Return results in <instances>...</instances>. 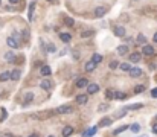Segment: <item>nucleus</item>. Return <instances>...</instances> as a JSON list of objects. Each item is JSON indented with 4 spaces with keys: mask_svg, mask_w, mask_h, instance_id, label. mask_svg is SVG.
Segmentation results:
<instances>
[{
    "mask_svg": "<svg viewBox=\"0 0 157 137\" xmlns=\"http://www.w3.org/2000/svg\"><path fill=\"white\" fill-rule=\"evenodd\" d=\"M72 111H73V108L70 107V105H61V107H58L55 110L57 114H69V113H72Z\"/></svg>",
    "mask_w": 157,
    "mask_h": 137,
    "instance_id": "nucleus-1",
    "label": "nucleus"
},
{
    "mask_svg": "<svg viewBox=\"0 0 157 137\" xmlns=\"http://www.w3.org/2000/svg\"><path fill=\"white\" fill-rule=\"evenodd\" d=\"M6 44L11 47V49H17V47H20V43H18V41L14 38V37H8V40H6Z\"/></svg>",
    "mask_w": 157,
    "mask_h": 137,
    "instance_id": "nucleus-2",
    "label": "nucleus"
},
{
    "mask_svg": "<svg viewBox=\"0 0 157 137\" xmlns=\"http://www.w3.org/2000/svg\"><path fill=\"white\" fill-rule=\"evenodd\" d=\"M142 54L143 55H154V47L153 46H148V44H143L142 46Z\"/></svg>",
    "mask_w": 157,
    "mask_h": 137,
    "instance_id": "nucleus-3",
    "label": "nucleus"
},
{
    "mask_svg": "<svg viewBox=\"0 0 157 137\" xmlns=\"http://www.w3.org/2000/svg\"><path fill=\"white\" fill-rule=\"evenodd\" d=\"M105 12H107V8L98 6V8L95 9V17H96V18H101V17H104V15H105Z\"/></svg>",
    "mask_w": 157,
    "mask_h": 137,
    "instance_id": "nucleus-4",
    "label": "nucleus"
},
{
    "mask_svg": "<svg viewBox=\"0 0 157 137\" xmlns=\"http://www.w3.org/2000/svg\"><path fill=\"white\" fill-rule=\"evenodd\" d=\"M40 87L43 88V90L49 92L51 88H52V81H51V79H43V81L40 82Z\"/></svg>",
    "mask_w": 157,
    "mask_h": 137,
    "instance_id": "nucleus-5",
    "label": "nucleus"
},
{
    "mask_svg": "<svg viewBox=\"0 0 157 137\" xmlns=\"http://www.w3.org/2000/svg\"><path fill=\"white\" fill-rule=\"evenodd\" d=\"M32 101H34V93H26L23 96V107H26V105H29Z\"/></svg>",
    "mask_w": 157,
    "mask_h": 137,
    "instance_id": "nucleus-6",
    "label": "nucleus"
},
{
    "mask_svg": "<svg viewBox=\"0 0 157 137\" xmlns=\"http://www.w3.org/2000/svg\"><path fill=\"white\" fill-rule=\"evenodd\" d=\"M99 92V85H98V84H89V85H87V93L89 94H95V93H98Z\"/></svg>",
    "mask_w": 157,
    "mask_h": 137,
    "instance_id": "nucleus-7",
    "label": "nucleus"
},
{
    "mask_svg": "<svg viewBox=\"0 0 157 137\" xmlns=\"http://www.w3.org/2000/svg\"><path fill=\"white\" fill-rule=\"evenodd\" d=\"M130 75H131V78H139L142 75V68L140 67H131L130 68Z\"/></svg>",
    "mask_w": 157,
    "mask_h": 137,
    "instance_id": "nucleus-8",
    "label": "nucleus"
},
{
    "mask_svg": "<svg viewBox=\"0 0 157 137\" xmlns=\"http://www.w3.org/2000/svg\"><path fill=\"white\" fill-rule=\"evenodd\" d=\"M96 133H98V126H91V128H89V130L83 134V137H91V136H95Z\"/></svg>",
    "mask_w": 157,
    "mask_h": 137,
    "instance_id": "nucleus-9",
    "label": "nucleus"
},
{
    "mask_svg": "<svg viewBox=\"0 0 157 137\" xmlns=\"http://www.w3.org/2000/svg\"><path fill=\"white\" fill-rule=\"evenodd\" d=\"M34 9H35V2H31L29 3V9H28V18H29V22H32V18H34Z\"/></svg>",
    "mask_w": 157,
    "mask_h": 137,
    "instance_id": "nucleus-10",
    "label": "nucleus"
},
{
    "mask_svg": "<svg viewBox=\"0 0 157 137\" xmlns=\"http://www.w3.org/2000/svg\"><path fill=\"white\" fill-rule=\"evenodd\" d=\"M142 60V54H139V52H134V54L130 55V61L131 62H139Z\"/></svg>",
    "mask_w": 157,
    "mask_h": 137,
    "instance_id": "nucleus-11",
    "label": "nucleus"
},
{
    "mask_svg": "<svg viewBox=\"0 0 157 137\" xmlns=\"http://www.w3.org/2000/svg\"><path fill=\"white\" fill-rule=\"evenodd\" d=\"M20 76H21V72L18 70V68H14V70L11 72V79L12 81H18Z\"/></svg>",
    "mask_w": 157,
    "mask_h": 137,
    "instance_id": "nucleus-12",
    "label": "nucleus"
},
{
    "mask_svg": "<svg viewBox=\"0 0 157 137\" xmlns=\"http://www.w3.org/2000/svg\"><path fill=\"white\" fill-rule=\"evenodd\" d=\"M87 94H78L76 96V104H79V105H84V104H87Z\"/></svg>",
    "mask_w": 157,
    "mask_h": 137,
    "instance_id": "nucleus-13",
    "label": "nucleus"
},
{
    "mask_svg": "<svg viewBox=\"0 0 157 137\" xmlns=\"http://www.w3.org/2000/svg\"><path fill=\"white\" fill-rule=\"evenodd\" d=\"M89 85V81L85 79V78H79V79L76 81V87L78 88H84V87H87Z\"/></svg>",
    "mask_w": 157,
    "mask_h": 137,
    "instance_id": "nucleus-14",
    "label": "nucleus"
},
{
    "mask_svg": "<svg viewBox=\"0 0 157 137\" xmlns=\"http://www.w3.org/2000/svg\"><path fill=\"white\" fill-rule=\"evenodd\" d=\"M116 52H117L119 55H127V54H128V46L121 44V46H119L117 49H116Z\"/></svg>",
    "mask_w": 157,
    "mask_h": 137,
    "instance_id": "nucleus-15",
    "label": "nucleus"
},
{
    "mask_svg": "<svg viewBox=\"0 0 157 137\" xmlns=\"http://www.w3.org/2000/svg\"><path fill=\"white\" fill-rule=\"evenodd\" d=\"M115 35L116 37H125V29L122 26H116L115 28Z\"/></svg>",
    "mask_w": 157,
    "mask_h": 137,
    "instance_id": "nucleus-16",
    "label": "nucleus"
},
{
    "mask_svg": "<svg viewBox=\"0 0 157 137\" xmlns=\"http://www.w3.org/2000/svg\"><path fill=\"white\" fill-rule=\"evenodd\" d=\"M40 73L43 76H49L51 73H52V70H51V67L49 66H43L41 68H40Z\"/></svg>",
    "mask_w": 157,
    "mask_h": 137,
    "instance_id": "nucleus-17",
    "label": "nucleus"
},
{
    "mask_svg": "<svg viewBox=\"0 0 157 137\" xmlns=\"http://www.w3.org/2000/svg\"><path fill=\"white\" fill-rule=\"evenodd\" d=\"M111 123H113V119H110V117H104V119H102L101 122H99L98 126H110Z\"/></svg>",
    "mask_w": 157,
    "mask_h": 137,
    "instance_id": "nucleus-18",
    "label": "nucleus"
},
{
    "mask_svg": "<svg viewBox=\"0 0 157 137\" xmlns=\"http://www.w3.org/2000/svg\"><path fill=\"white\" fill-rule=\"evenodd\" d=\"M72 133H73V128H72V126H64V128H63V137L72 136Z\"/></svg>",
    "mask_w": 157,
    "mask_h": 137,
    "instance_id": "nucleus-19",
    "label": "nucleus"
},
{
    "mask_svg": "<svg viewBox=\"0 0 157 137\" xmlns=\"http://www.w3.org/2000/svg\"><path fill=\"white\" fill-rule=\"evenodd\" d=\"M59 38H61V41H64V43H69V41L72 40V35L67 34V32H63V34H59Z\"/></svg>",
    "mask_w": 157,
    "mask_h": 137,
    "instance_id": "nucleus-20",
    "label": "nucleus"
},
{
    "mask_svg": "<svg viewBox=\"0 0 157 137\" xmlns=\"http://www.w3.org/2000/svg\"><path fill=\"white\" fill-rule=\"evenodd\" d=\"M5 60H6L8 62H14V61H15L14 52H6V54H5Z\"/></svg>",
    "mask_w": 157,
    "mask_h": 137,
    "instance_id": "nucleus-21",
    "label": "nucleus"
},
{
    "mask_svg": "<svg viewBox=\"0 0 157 137\" xmlns=\"http://www.w3.org/2000/svg\"><path fill=\"white\" fill-rule=\"evenodd\" d=\"M96 66H98L96 62H93V61H89L87 64H85V70H87V72H93L95 68H96Z\"/></svg>",
    "mask_w": 157,
    "mask_h": 137,
    "instance_id": "nucleus-22",
    "label": "nucleus"
},
{
    "mask_svg": "<svg viewBox=\"0 0 157 137\" xmlns=\"http://www.w3.org/2000/svg\"><path fill=\"white\" fill-rule=\"evenodd\" d=\"M11 79V72H3V73H0V81L5 82V81H8Z\"/></svg>",
    "mask_w": 157,
    "mask_h": 137,
    "instance_id": "nucleus-23",
    "label": "nucleus"
},
{
    "mask_svg": "<svg viewBox=\"0 0 157 137\" xmlns=\"http://www.w3.org/2000/svg\"><path fill=\"white\" fill-rule=\"evenodd\" d=\"M127 111H128V110H127V107H124L122 110H117V111L115 113V117H124V116L127 114Z\"/></svg>",
    "mask_w": 157,
    "mask_h": 137,
    "instance_id": "nucleus-24",
    "label": "nucleus"
},
{
    "mask_svg": "<svg viewBox=\"0 0 157 137\" xmlns=\"http://www.w3.org/2000/svg\"><path fill=\"white\" fill-rule=\"evenodd\" d=\"M128 128H130L128 125H122V126H119V128H116V130H115V133H113V134H115V136H117V134L124 133V131H125V130H128Z\"/></svg>",
    "mask_w": 157,
    "mask_h": 137,
    "instance_id": "nucleus-25",
    "label": "nucleus"
},
{
    "mask_svg": "<svg viewBox=\"0 0 157 137\" xmlns=\"http://www.w3.org/2000/svg\"><path fill=\"white\" fill-rule=\"evenodd\" d=\"M142 107H143V104L137 102V104H131V105H128L127 110H139V108H142Z\"/></svg>",
    "mask_w": 157,
    "mask_h": 137,
    "instance_id": "nucleus-26",
    "label": "nucleus"
},
{
    "mask_svg": "<svg viewBox=\"0 0 157 137\" xmlns=\"http://www.w3.org/2000/svg\"><path fill=\"white\" fill-rule=\"evenodd\" d=\"M91 61H93V62H96V64H99V62L102 61V55H99V54H95L93 56H91Z\"/></svg>",
    "mask_w": 157,
    "mask_h": 137,
    "instance_id": "nucleus-27",
    "label": "nucleus"
},
{
    "mask_svg": "<svg viewBox=\"0 0 157 137\" xmlns=\"http://www.w3.org/2000/svg\"><path fill=\"white\" fill-rule=\"evenodd\" d=\"M137 41L140 44H147V37H145L143 34H139L137 35Z\"/></svg>",
    "mask_w": 157,
    "mask_h": 137,
    "instance_id": "nucleus-28",
    "label": "nucleus"
},
{
    "mask_svg": "<svg viewBox=\"0 0 157 137\" xmlns=\"http://www.w3.org/2000/svg\"><path fill=\"white\" fill-rule=\"evenodd\" d=\"M115 99H127V93H119V92H115Z\"/></svg>",
    "mask_w": 157,
    "mask_h": 137,
    "instance_id": "nucleus-29",
    "label": "nucleus"
},
{
    "mask_svg": "<svg viewBox=\"0 0 157 137\" xmlns=\"http://www.w3.org/2000/svg\"><path fill=\"white\" fill-rule=\"evenodd\" d=\"M119 68H121L122 72H130V68H131V66H130V64H127V62H124V64H121V66H119Z\"/></svg>",
    "mask_w": 157,
    "mask_h": 137,
    "instance_id": "nucleus-30",
    "label": "nucleus"
},
{
    "mask_svg": "<svg viewBox=\"0 0 157 137\" xmlns=\"http://www.w3.org/2000/svg\"><path fill=\"white\" fill-rule=\"evenodd\" d=\"M145 92V85H136L134 87V93L139 94V93H143Z\"/></svg>",
    "mask_w": 157,
    "mask_h": 137,
    "instance_id": "nucleus-31",
    "label": "nucleus"
},
{
    "mask_svg": "<svg viewBox=\"0 0 157 137\" xmlns=\"http://www.w3.org/2000/svg\"><path fill=\"white\" fill-rule=\"evenodd\" d=\"M130 128H131L133 133H139V131H140V125H139V123H133Z\"/></svg>",
    "mask_w": 157,
    "mask_h": 137,
    "instance_id": "nucleus-32",
    "label": "nucleus"
},
{
    "mask_svg": "<svg viewBox=\"0 0 157 137\" xmlns=\"http://www.w3.org/2000/svg\"><path fill=\"white\" fill-rule=\"evenodd\" d=\"M105 98L107 99H115V92H113V90H107L105 92Z\"/></svg>",
    "mask_w": 157,
    "mask_h": 137,
    "instance_id": "nucleus-33",
    "label": "nucleus"
},
{
    "mask_svg": "<svg viewBox=\"0 0 157 137\" xmlns=\"http://www.w3.org/2000/svg\"><path fill=\"white\" fill-rule=\"evenodd\" d=\"M91 35H93V31H84L81 34V38H87V37H91Z\"/></svg>",
    "mask_w": 157,
    "mask_h": 137,
    "instance_id": "nucleus-34",
    "label": "nucleus"
},
{
    "mask_svg": "<svg viewBox=\"0 0 157 137\" xmlns=\"http://www.w3.org/2000/svg\"><path fill=\"white\" fill-rule=\"evenodd\" d=\"M6 116H8L6 110H5V108H2V117H0V122H3V120H6Z\"/></svg>",
    "mask_w": 157,
    "mask_h": 137,
    "instance_id": "nucleus-35",
    "label": "nucleus"
},
{
    "mask_svg": "<svg viewBox=\"0 0 157 137\" xmlns=\"http://www.w3.org/2000/svg\"><path fill=\"white\" fill-rule=\"evenodd\" d=\"M117 67H119L117 61H111V62H110V68H111V70H115V68H117Z\"/></svg>",
    "mask_w": 157,
    "mask_h": 137,
    "instance_id": "nucleus-36",
    "label": "nucleus"
},
{
    "mask_svg": "<svg viewBox=\"0 0 157 137\" xmlns=\"http://www.w3.org/2000/svg\"><path fill=\"white\" fill-rule=\"evenodd\" d=\"M107 108H108V105H105V104H101L99 105V111H105Z\"/></svg>",
    "mask_w": 157,
    "mask_h": 137,
    "instance_id": "nucleus-37",
    "label": "nucleus"
},
{
    "mask_svg": "<svg viewBox=\"0 0 157 137\" xmlns=\"http://www.w3.org/2000/svg\"><path fill=\"white\" fill-rule=\"evenodd\" d=\"M151 98H157V88H153V90H151Z\"/></svg>",
    "mask_w": 157,
    "mask_h": 137,
    "instance_id": "nucleus-38",
    "label": "nucleus"
},
{
    "mask_svg": "<svg viewBox=\"0 0 157 137\" xmlns=\"http://www.w3.org/2000/svg\"><path fill=\"white\" fill-rule=\"evenodd\" d=\"M66 24H67V26H72V24H73V20H72V18H67V20H66Z\"/></svg>",
    "mask_w": 157,
    "mask_h": 137,
    "instance_id": "nucleus-39",
    "label": "nucleus"
},
{
    "mask_svg": "<svg viewBox=\"0 0 157 137\" xmlns=\"http://www.w3.org/2000/svg\"><path fill=\"white\" fill-rule=\"evenodd\" d=\"M12 37H14V38L17 40V41L20 40V35H18V32H12Z\"/></svg>",
    "mask_w": 157,
    "mask_h": 137,
    "instance_id": "nucleus-40",
    "label": "nucleus"
},
{
    "mask_svg": "<svg viewBox=\"0 0 157 137\" xmlns=\"http://www.w3.org/2000/svg\"><path fill=\"white\" fill-rule=\"evenodd\" d=\"M153 133L157 134V122H154V125H153Z\"/></svg>",
    "mask_w": 157,
    "mask_h": 137,
    "instance_id": "nucleus-41",
    "label": "nucleus"
},
{
    "mask_svg": "<svg viewBox=\"0 0 157 137\" xmlns=\"http://www.w3.org/2000/svg\"><path fill=\"white\" fill-rule=\"evenodd\" d=\"M73 60H79V54H78V52H73Z\"/></svg>",
    "mask_w": 157,
    "mask_h": 137,
    "instance_id": "nucleus-42",
    "label": "nucleus"
},
{
    "mask_svg": "<svg viewBox=\"0 0 157 137\" xmlns=\"http://www.w3.org/2000/svg\"><path fill=\"white\" fill-rule=\"evenodd\" d=\"M8 2H9L11 5H17V3L20 2V0H8Z\"/></svg>",
    "mask_w": 157,
    "mask_h": 137,
    "instance_id": "nucleus-43",
    "label": "nucleus"
},
{
    "mask_svg": "<svg viewBox=\"0 0 157 137\" xmlns=\"http://www.w3.org/2000/svg\"><path fill=\"white\" fill-rule=\"evenodd\" d=\"M49 52H55V47H53V44H49Z\"/></svg>",
    "mask_w": 157,
    "mask_h": 137,
    "instance_id": "nucleus-44",
    "label": "nucleus"
},
{
    "mask_svg": "<svg viewBox=\"0 0 157 137\" xmlns=\"http://www.w3.org/2000/svg\"><path fill=\"white\" fill-rule=\"evenodd\" d=\"M6 9H8V11H15V9H14L12 6H9V5H8V6H6Z\"/></svg>",
    "mask_w": 157,
    "mask_h": 137,
    "instance_id": "nucleus-45",
    "label": "nucleus"
},
{
    "mask_svg": "<svg viewBox=\"0 0 157 137\" xmlns=\"http://www.w3.org/2000/svg\"><path fill=\"white\" fill-rule=\"evenodd\" d=\"M153 40H154V43H157V32L154 34V37H153Z\"/></svg>",
    "mask_w": 157,
    "mask_h": 137,
    "instance_id": "nucleus-46",
    "label": "nucleus"
},
{
    "mask_svg": "<svg viewBox=\"0 0 157 137\" xmlns=\"http://www.w3.org/2000/svg\"><path fill=\"white\" fill-rule=\"evenodd\" d=\"M29 137H38V136H37V134H31Z\"/></svg>",
    "mask_w": 157,
    "mask_h": 137,
    "instance_id": "nucleus-47",
    "label": "nucleus"
},
{
    "mask_svg": "<svg viewBox=\"0 0 157 137\" xmlns=\"http://www.w3.org/2000/svg\"><path fill=\"white\" fill-rule=\"evenodd\" d=\"M140 137H148V136H140Z\"/></svg>",
    "mask_w": 157,
    "mask_h": 137,
    "instance_id": "nucleus-48",
    "label": "nucleus"
},
{
    "mask_svg": "<svg viewBox=\"0 0 157 137\" xmlns=\"http://www.w3.org/2000/svg\"><path fill=\"white\" fill-rule=\"evenodd\" d=\"M154 119H156V120H157V114H156V117H154Z\"/></svg>",
    "mask_w": 157,
    "mask_h": 137,
    "instance_id": "nucleus-49",
    "label": "nucleus"
},
{
    "mask_svg": "<svg viewBox=\"0 0 157 137\" xmlns=\"http://www.w3.org/2000/svg\"><path fill=\"white\" fill-rule=\"evenodd\" d=\"M49 2H53V0H49Z\"/></svg>",
    "mask_w": 157,
    "mask_h": 137,
    "instance_id": "nucleus-50",
    "label": "nucleus"
},
{
    "mask_svg": "<svg viewBox=\"0 0 157 137\" xmlns=\"http://www.w3.org/2000/svg\"><path fill=\"white\" fill-rule=\"evenodd\" d=\"M49 137H53V136H49Z\"/></svg>",
    "mask_w": 157,
    "mask_h": 137,
    "instance_id": "nucleus-51",
    "label": "nucleus"
}]
</instances>
